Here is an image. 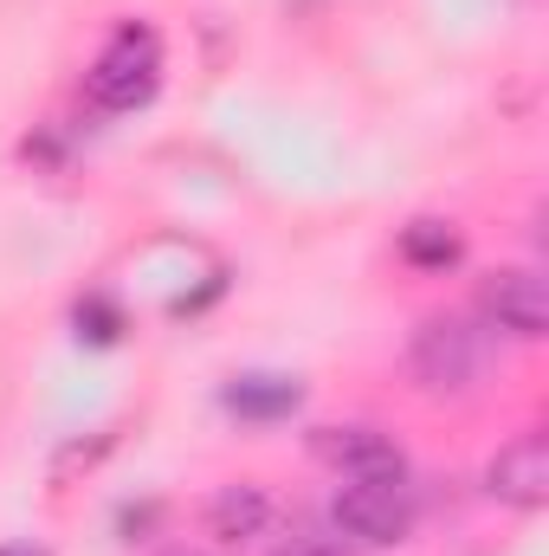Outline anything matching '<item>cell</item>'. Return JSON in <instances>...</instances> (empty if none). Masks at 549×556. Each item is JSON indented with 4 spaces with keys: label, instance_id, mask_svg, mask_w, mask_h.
Wrapping results in <instances>:
<instances>
[{
    "label": "cell",
    "instance_id": "obj_4",
    "mask_svg": "<svg viewBox=\"0 0 549 556\" xmlns=\"http://www.w3.org/2000/svg\"><path fill=\"white\" fill-rule=\"evenodd\" d=\"M478 317L485 330H505L518 343H537L549 330V285L531 266H498L478 278Z\"/></svg>",
    "mask_w": 549,
    "mask_h": 556
},
{
    "label": "cell",
    "instance_id": "obj_11",
    "mask_svg": "<svg viewBox=\"0 0 549 556\" xmlns=\"http://www.w3.org/2000/svg\"><path fill=\"white\" fill-rule=\"evenodd\" d=\"M0 556H46L39 544H0Z\"/></svg>",
    "mask_w": 549,
    "mask_h": 556
},
{
    "label": "cell",
    "instance_id": "obj_5",
    "mask_svg": "<svg viewBox=\"0 0 549 556\" xmlns=\"http://www.w3.org/2000/svg\"><path fill=\"white\" fill-rule=\"evenodd\" d=\"M310 459L330 466V472H343V479H408V459H401L395 433L362 427V420H349V427H317V433H310Z\"/></svg>",
    "mask_w": 549,
    "mask_h": 556
},
{
    "label": "cell",
    "instance_id": "obj_7",
    "mask_svg": "<svg viewBox=\"0 0 549 556\" xmlns=\"http://www.w3.org/2000/svg\"><path fill=\"white\" fill-rule=\"evenodd\" d=\"M266 525H272V492L266 485H220L214 492V505H207V531L220 538V544H246V538H266Z\"/></svg>",
    "mask_w": 549,
    "mask_h": 556
},
{
    "label": "cell",
    "instance_id": "obj_8",
    "mask_svg": "<svg viewBox=\"0 0 549 556\" xmlns=\"http://www.w3.org/2000/svg\"><path fill=\"white\" fill-rule=\"evenodd\" d=\"M220 402L240 420H284V415H297L304 389H297V376H233L220 389Z\"/></svg>",
    "mask_w": 549,
    "mask_h": 556
},
{
    "label": "cell",
    "instance_id": "obj_3",
    "mask_svg": "<svg viewBox=\"0 0 549 556\" xmlns=\"http://www.w3.org/2000/svg\"><path fill=\"white\" fill-rule=\"evenodd\" d=\"M336 531L349 544H369V551H388V544H408L413 538V492L408 479H349L330 505Z\"/></svg>",
    "mask_w": 549,
    "mask_h": 556
},
{
    "label": "cell",
    "instance_id": "obj_10",
    "mask_svg": "<svg viewBox=\"0 0 549 556\" xmlns=\"http://www.w3.org/2000/svg\"><path fill=\"white\" fill-rule=\"evenodd\" d=\"M272 556H356V551L336 544V538H323V531H297V538H284Z\"/></svg>",
    "mask_w": 549,
    "mask_h": 556
},
{
    "label": "cell",
    "instance_id": "obj_2",
    "mask_svg": "<svg viewBox=\"0 0 549 556\" xmlns=\"http://www.w3.org/2000/svg\"><path fill=\"white\" fill-rule=\"evenodd\" d=\"M408 369L426 395H465L485 369V343L465 317H420L408 343Z\"/></svg>",
    "mask_w": 549,
    "mask_h": 556
},
{
    "label": "cell",
    "instance_id": "obj_12",
    "mask_svg": "<svg viewBox=\"0 0 549 556\" xmlns=\"http://www.w3.org/2000/svg\"><path fill=\"white\" fill-rule=\"evenodd\" d=\"M175 556H194V551H175Z\"/></svg>",
    "mask_w": 549,
    "mask_h": 556
},
{
    "label": "cell",
    "instance_id": "obj_6",
    "mask_svg": "<svg viewBox=\"0 0 549 556\" xmlns=\"http://www.w3.org/2000/svg\"><path fill=\"white\" fill-rule=\"evenodd\" d=\"M485 492H491L498 505H511V511L549 505V440L544 433L505 440V446L491 453V466H485Z\"/></svg>",
    "mask_w": 549,
    "mask_h": 556
},
{
    "label": "cell",
    "instance_id": "obj_9",
    "mask_svg": "<svg viewBox=\"0 0 549 556\" xmlns=\"http://www.w3.org/2000/svg\"><path fill=\"white\" fill-rule=\"evenodd\" d=\"M401 260L420 273H446L459 260V227L452 220H408L401 227Z\"/></svg>",
    "mask_w": 549,
    "mask_h": 556
},
{
    "label": "cell",
    "instance_id": "obj_1",
    "mask_svg": "<svg viewBox=\"0 0 549 556\" xmlns=\"http://www.w3.org/2000/svg\"><path fill=\"white\" fill-rule=\"evenodd\" d=\"M155 91H162V39H155V26L130 20V26H117L111 46L91 59L85 98H91V111H104V117H130V111H142Z\"/></svg>",
    "mask_w": 549,
    "mask_h": 556
}]
</instances>
